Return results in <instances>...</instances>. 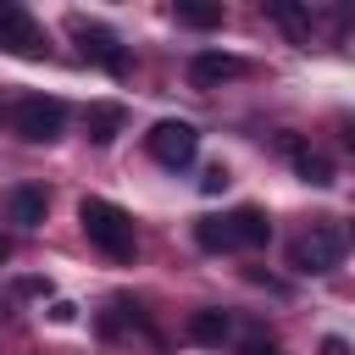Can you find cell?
<instances>
[{"mask_svg":"<svg viewBox=\"0 0 355 355\" xmlns=\"http://www.w3.org/2000/svg\"><path fill=\"white\" fill-rule=\"evenodd\" d=\"M78 222H83V233H89L94 250H105L111 261H133V216H128L122 205L89 194V200L78 205Z\"/></svg>","mask_w":355,"mask_h":355,"instance_id":"6da1fadb","label":"cell"},{"mask_svg":"<svg viewBox=\"0 0 355 355\" xmlns=\"http://www.w3.org/2000/svg\"><path fill=\"white\" fill-rule=\"evenodd\" d=\"M338 261H344V227L338 222H311V233H300L288 244L294 272H333Z\"/></svg>","mask_w":355,"mask_h":355,"instance_id":"7a4b0ae2","label":"cell"},{"mask_svg":"<svg viewBox=\"0 0 355 355\" xmlns=\"http://www.w3.org/2000/svg\"><path fill=\"white\" fill-rule=\"evenodd\" d=\"M11 128H17L28 144H50V139H61V128H67V105H61L55 94H22L17 111H11Z\"/></svg>","mask_w":355,"mask_h":355,"instance_id":"3957f363","label":"cell"},{"mask_svg":"<svg viewBox=\"0 0 355 355\" xmlns=\"http://www.w3.org/2000/svg\"><path fill=\"white\" fill-rule=\"evenodd\" d=\"M144 144H150V155H155L161 166H189V161L200 155V128L183 122V116H166V122H155V128L144 133Z\"/></svg>","mask_w":355,"mask_h":355,"instance_id":"277c9868","label":"cell"},{"mask_svg":"<svg viewBox=\"0 0 355 355\" xmlns=\"http://www.w3.org/2000/svg\"><path fill=\"white\" fill-rule=\"evenodd\" d=\"M0 50H11V55H28V61H44L50 55V39H44V28L17 6V0H0Z\"/></svg>","mask_w":355,"mask_h":355,"instance_id":"5b68a950","label":"cell"},{"mask_svg":"<svg viewBox=\"0 0 355 355\" xmlns=\"http://www.w3.org/2000/svg\"><path fill=\"white\" fill-rule=\"evenodd\" d=\"M72 28V39H78V50H83V61H94V67H105V72H128V50L116 44V33L111 28H100V22H83V17H72L67 22Z\"/></svg>","mask_w":355,"mask_h":355,"instance_id":"8992f818","label":"cell"},{"mask_svg":"<svg viewBox=\"0 0 355 355\" xmlns=\"http://www.w3.org/2000/svg\"><path fill=\"white\" fill-rule=\"evenodd\" d=\"M222 233H227V244H233V250H261V244L272 239V222H266V211L239 205V211H227V216H222Z\"/></svg>","mask_w":355,"mask_h":355,"instance_id":"52a82bcc","label":"cell"},{"mask_svg":"<svg viewBox=\"0 0 355 355\" xmlns=\"http://www.w3.org/2000/svg\"><path fill=\"white\" fill-rule=\"evenodd\" d=\"M122 122H128V111H122L116 100H94V105L83 111V128H89L94 144H111V139L122 133Z\"/></svg>","mask_w":355,"mask_h":355,"instance_id":"ba28073f","label":"cell"},{"mask_svg":"<svg viewBox=\"0 0 355 355\" xmlns=\"http://www.w3.org/2000/svg\"><path fill=\"white\" fill-rule=\"evenodd\" d=\"M189 72H194V83H227V78L244 72V61H239V55H222V50H200V55L189 61Z\"/></svg>","mask_w":355,"mask_h":355,"instance_id":"9c48e42d","label":"cell"},{"mask_svg":"<svg viewBox=\"0 0 355 355\" xmlns=\"http://www.w3.org/2000/svg\"><path fill=\"white\" fill-rule=\"evenodd\" d=\"M283 150H288V161H294V172H300L305 183H316V189H322V183H333V161H327V155L305 150V144H300V139H288V133H283Z\"/></svg>","mask_w":355,"mask_h":355,"instance_id":"30bf717a","label":"cell"},{"mask_svg":"<svg viewBox=\"0 0 355 355\" xmlns=\"http://www.w3.org/2000/svg\"><path fill=\"white\" fill-rule=\"evenodd\" d=\"M44 189H33V183H22V189H11V222H22V227H39L44 222Z\"/></svg>","mask_w":355,"mask_h":355,"instance_id":"8fae6325","label":"cell"},{"mask_svg":"<svg viewBox=\"0 0 355 355\" xmlns=\"http://www.w3.org/2000/svg\"><path fill=\"white\" fill-rule=\"evenodd\" d=\"M227 333H233L227 311H194V316H189V338H194V344H222Z\"/></svg>","mask_w":355,"mask_h":355,"instance_id":"7c38bea8","label":"cell"},{"mask_svg":"<svg viewBox=\"0 0 355 355\" xmlns=\"http://www.w3.org/2000/svg\"><path fill=\"white\" fill-rule=\"evenodd\" d=\"M172 17H178L183 28H222V17H227V11H222V6H211V0H178V6H172Z\"/></svg>","mask_w":355,"mask_h":355,"instance_id":"4fadbf2b","label":"cell"},{"mask_svg":"<svg viewBox=\"0 0 355 355\" xmlns=\"http://www.w3.org/2000/svg\"><path fill=\"white\" fill-rule=\"evenodd\" d=\"M266 11H272V17L294 33V39H305V44H311V11H294V6H283V0H272Z\"/></svg>","mask_w":355,"mask_h":355,"instance_id":"5bb4252c","label":"cell"},{"mask_svg":"<svg viewBox=\"0 0 355 355\" xmlns=\"http://www.w3.org/2000/svg\"><path fill=\"white\" fill-rule=\"evenodd\" d=\"M194 244H200V250H233L227 233H222V216H200V222H194Z\"/></svg>","mask_w":355,"mask_h":355,"instance_id":"9a60e30c","label":"cell"},{"mask_svg":"<svg viewBox=\"0 0 355 355\" xmlns=\"http://www.w3.org/2000/svg\"><path fill=\"white\" fill-rule=\"evenodd\" d=\"M227 183H233V172H227V166L216 161V166H205V178H200V194H222Z\"/></svg>","mask_w":355,"mask_h":355,"instance_id":"2e32d148","label":"cell"},{"mask_svg":"<svg viewBox=\"0 0 355 355\" xmlns=\"http://www.w3.org/2000/svg\"><path fill=\"white\" fill-rule=\"evenodd\" d=\"M239 355H283V349H277L272 338H244V344H239Z\"/></svg>","mask_w":355,"mask_h":355,"instance_id":"e0dca14e","label":"cell"},{"mask_svg":"<svg viewBox=\"0 0 355 355\" xmlns=\"http://www.w3.org/2000/svg\"><path fill=\"white\" fill-rule=\"evenodd\" d=\"M50 322H61V327L78 322V305H72V300H55V305H50Z\"/></svg>","mask_w":355,"mask_h":355,"instance_id":"ac0fdd59","label":"cell"},{"mask_svg":"<svg viewBox=\"0 0 355 355\" xmlns=\"http://www.w3.org/2000/svg\"><path fill=\"white\" fill-rule=\"evenodd\" d=\"M17 294H50V283H39V277H22V283H17Z\"/></svg>","mask_w":355,"mask_h":355,"instance_id":"d6986e66","label":"cell"},{"mask_svg":"<svg viewBox=\"0 0 355 355\" xmlns=\"http://www.w3.org/2000/svg\"><path fill=\"white\" fill-rule=\"evenodd\" d=\"M322 355H349V344H344V338H327V344H322Z\"/></svg>","mask_w":355,"mask_h":355,"instance_id":"ffe728a7","label":"cell"},{"mask_svg":"<svg viewBox=\"0 0 355 355\" xmlns=\"http://www.w3.org/2000/svg\"><path fill=\"white\" fill-rule=\"evenodd\" d=\"M0 261H11V239L6 233H0Z\"/></svg>","mask_w":355,"mask_h":355,"instance_id":"44dd1931","label":"cell"}]
</instances>
